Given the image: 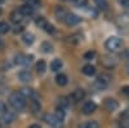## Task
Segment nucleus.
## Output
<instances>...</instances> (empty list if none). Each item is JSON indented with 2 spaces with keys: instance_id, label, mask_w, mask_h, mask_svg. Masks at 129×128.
<instances>
[{
  "instance_id": "11",
  "label": "nucleus",
  "mask_w": 129,
  "mask_h": 128,
  "mask_svg": "<svg viewBox=\"0 0 129 128\" xmlns=\"http://www.w3.org/2000/svg\"><path fill=\"white\" fill-rule=\"evenodd\" d=\"M18 79L21 82H23V83H28L32 80V75H31V72L27 71V70H22L19 74H18Z\"/></svg>"
},
{
  "instance_id": "2",
  "label": "nucleus",
  "mask_w": 129,
  "mask_h": 128,
  "mask_svg": "<svg viewBox=\"0 0 129 128\" xmlns=\"http://www.w3.org/2000/svg\"><path fill=\"white\" fill-rule=\"evenodd\" d=\"M121 44H123V41L119 39V38H116V36H111L106 41H105V47L107 50H110V52H116V50H119L121 48Z\"/></svg>"
},
{
  "instance_id": "39",
  "label": "nucleus",
  "mask_w": 129,
  "mask_h": 128,
  "mask_svg": "<svg viewBox=\"0 0 129 128\" xmlns=\"http://www.w3.org/2000/svg\"><path fill=\"white\" fill-rule=\"evenodd\" d=\"M0 14H2V9H0Z\"/></svg>"
},
{
  "instance_id": "12",
  "label": "nucleus",
  "mask_w": 129,
  "mask_h": 128,
  "mask_svg": "<svg viewBox=\"0 0 129 128\" xmlns=\"http://www.w3.org/2000/svg\"><path fill=\"white\" fill-rule=\"evenodd\" d=\"M22 18H23V16H22V13H21L18 9L13 10V12L10 13V21H12L13 23H19L21 21H22Z\"/></svg>"
},
{
  "instance_id": "40",
  "label": "nucleus",
  "mask_w": 129,
  "mask_h": 128,
  "mask_svg": "<svg viewBox=\"0 0 129 128\" xmlns=\"http://www.w3.org/2000/svg\"><path fill=\"white\" fill-rule=\"evenodd\" d=\"M62 2H67V0H62Z\"/></svg>"
},
{
  "instance_id": "34",
  "label": "nucleus",
  "mask_w": 129,
  "mask_h": 128,
  "mask_svg": "<svg viewBox=\"0 0 129 128\" xmlns=\"http://www.w3.org/2000/svg\"><path fill=\"white\" fill-rule=\"evenodd\" d=\"M7 111V108H5V104L0 101V113H5Z\"/></svg>"
},
{
  "instance_id": "27",
  "label": "nucleus",
  "mask_w": 129,
  "mask_h": 128,
  "mask_svg": "<svg viewBox=\"0 0 129 128\" xmlns=\"http://www.w3.org/2000/svg\"><path fill=\"white\" fill-rule=\"evenodd\" d=\"M95 57V52L94 50H89L87 53H84V58L85 60H93Z\"/></svg>"
},
{
  "instance_id": "15",
  "label": "nucleus",
  "mask_w": 129,
  "mask_h": 128,
  "mask_svg": "<svg viewBox=\"0 0 129 128\" xmlns=\"http://www.w3.org/2000/svg\"><path fill=\"white\" fill-rule=\"evenodd\" d=\"M83 74L84 75H88V76H93L94 74H95V67L93 65H85L83 66Z\"/></svg>"
},
{
  "instance_id": "6",
  "label": "nucleus",
  "mask_w": 129,
  "mask_h": 128,
  "mask_svg": "<svg viewBox=\"0 0 129 128\" xmlns=\"http://www.w3.org/2000/svg\"><path fill=\"white\" fill-rule=\"evenodd\" d=\"M64 22H66L67 26H75V25H78L80 22V17L74 14V13H69L66 19H64Z\"/></svg>"
},
{
  "instance_id": "8",
  "label": "nucleus",
  "mask_w": 129,
  "mask_h": 128,
  "mask_svg": "<svg viewBox=\"0 0 129 128\" xmlns=\"http://www.w3.org/2000/svg\"><path fill=\"white\" fill-rule=\"evenodd\" d=\"M54 13H56L57 19H58V21H62V22H64V19H66V17H67V14H69V12H67V10L64 9L63 7H57Z\"/></svg>"
},
{
  "instance_id": "38",
  "label": "nucleus",
  "mask_w": 129,
  "mask_h": 128,
  "mask_svg": "<svg viewBox=\"0 0 129 128\" xmlns=\"http://www.w3.org/2000/svg\"><path fill=\"white\" fill-rule=\"evenodd\" d=\"M126 57H128V60H129V50L126 52Z\"/></svg>"
},
{
  "instance_id": "25",
  "label": "nucleus",
  "mask_w": 129,
  "mask_h": 128,
  "mask_svg": "<svg viewBox=\"0 0 129 128\" xmlns=\"http://www.w3.org/2000/svg\"><path fill=\"white\" fill-rule=\"evenodd\" d=\"M9 25L7 22H0V34H7L9 31Z\"/></svg>"
},
{
  "instance_id": "36",
  "label": "nucleus",
  "mask_w": 129,
  "mask_h": 128,
  "mask_svg": "<svg viewBox=\"0 0 129 128\" xmlns=\"http://www.w3.org/2000/svg\"><path fill=\"white\" fill-rule=\"evenodd\" d=\"M23 30V27L22 26H18V27H16V30H14V33H21V31Z\"/></svg>"
},
{
  "instance_id": "24",
  "label": "nucleus",
  "mask_w": 129,
  "mask_h": 128,
  "mask_svg": "<svg viewBox=\"0 0 129 128\" xmlns=\"http://www.w3.org/2000/svg\"><path fill=\"white\" fill-rule=\"evenodd\" d=\"M94 3H95L97 7H98L100 9H102V10H105L107 8V2H106V0H94Z\"/></svg>"
},
{
  "instance_id": "1",
  "label": "nucleus",
  "mask_w": 129,
  "mask_h": 128,
  "mask_svg": "<svg viewBox=\"0 0 129 128\" xmlns=\"http://www.w3.org/2000/svg\"><path fill=\"white\" fill-rule=\"evenodd\" d=\"M9 104L12 105V108L17 111H21L25 109L26 106V98L22 96L21 92H13L9 97Z\"/></svg>"
},
{
  "instance_id": "32",
  "label": "nucleus",
  "mask_w": 129,
  "mask_h": 128,
  "mask_svg": "<svg viewBox=\"0 0 129 128\" xmlns=\"http://www.w3.org/2000/svg\"><path fill=\"white\" fill-rule=\"evenodd\" d=\"M119 3H120L124 8L129 9V0H119Z\"/></svg>"
},
{
  "instance_id": "22",
  "label": "nucleus",
  "mask_w": 129,
  "mask_h": 128,
  "mask_svg": "<svg viewBox=\"0 0 129 128\" xmlns=\"http://www.w3.org/2000/svg\"><path fill=\"white\" fill-rule=\"evenodd\" d=\"M107 85H109V83H106V82H103L101 79H97L95 83H94V87L97 89H105V88H107Z\"/></svg>"
},
{
  "instance_id": "28",
  "label": "nucleus",
  "mask_w": 129,
  "mask_h": 128,
  "mask_svg": "<svg viewBox=\"0 0 129 128\" xmlns=\"http://www.w3.org/2000/svg\"><path fill=\"white\" fill-rule=\"evenodd\" d=\"M72 3L75 5H78V7H84L85 4H87V0H72Z\"/></svg>"
},
{
  "instance_id": "23",
  "label": "nucleus",
  "mask_w": 129,
  "mask_h": 128,
  "mask_svg": "<svg viewBox=\"0 0 129 128\" xmlns=\"http://www.w3.org/2000/svg\"><path fill=\"white\" fill-rule=\"evenodd\" d=\"M35 22H36V25H38L39 27H41V29H45V26L48 25V22L45 21V18H44V17H38Z\"/></svg>"
},
{
  "instance_id": "37",
  "label": "nucleus",
  "mask_w": 129,
  "mask_h": 128,
  "mask_svg": "<svg viewBox=\"0 0 129 128\" xmlns=\"http://www.w3.org/2000/svg\"><path fill=\"white\" fill-rule=\"evenodd\" d=\"M30 128H41L39 124H32V125H30Z\"/></svg>"
},
{
  "instance_id": "3",
  "label": "nucleus",
  "mask_w": 129,
  "mask_h": 128,
  "mask_svg": "<svg viewBox=\"0 0 129 128\" xmlns=\"http://www.w3.org/2000/svg\"><path fill=\"white\" fill-rule=\"evenodd\" d=\"M44 120H45V123H48L49 125L56 127V128L62 127V122H63V120H61L59 118H57V116L53 115V114H45V115H44Z\"/></svg>"
},
{
  "instance_id": "31",
  "label": "nucleus",
  "mask_w": 129,
  "mask_h": 128,
  "mask_svg": "<svg viewBox=\"0 0 129 128\" xmlns=\"http://www.w3.org/2000/svg\"><path fill=\"white\" fill-rule=\"evenodd\" d=\"M25 2H26L28 5L32 7V5H38V4L40 3V0H25Z\"/></svg>"
},
{
  "instance_id": "16",
  "label": "nucleus",
  "mask_w": 129,
  "mask_h": 128,
  "mask_svg": "<svg viewBox=\"0 0 129 128\" xmlns=\"http://www.w3.org/2000/svg\"><path fill=\"white\" fill-rule=\"evenodd\" d=\"M70 106V101L67 97H59L58 100V109H62V110H66Z\"/></svg>"
},
{
  "instance_id": "19",
  "label": "nucleus",
  "mask_w": 129,
  "mask_h": 128,
  "mask_svg": "<svg viewBox=\"0 0 129 128\" xmlns=\"http://www.w3.org/2000/svg\"><path fill=\"white\" fill-rule=\"evenodd\" d=\"M56 83L58 85H61V87H63V85L67 84V76L64 75V74H58L56 76Z\"/></svg>"
},
{
  "instance_id": "17",
  "label": "nucleus",
  "mask_w": 129,
  "mask_h": 128,
  "mask_svg": "<svg viewBox=\"0 0 129 128\" xmlns=\"http://www.w3.org/2000/svg\"><path fill=\"white\" fill-rule=\"evenodd\" d=\"M19 92L22 93V96H23L25 98H26V97L34 98V97H35V94H36V93H35V91H34V89H31V88H22Z\"/></svg>"
},
{
  "instance_id": "21",
  "label": "nucleus",
  "mask_w": 129,
  "mask_h": 128,
  "mask_svg": "<svg viewBox=\"0 0 129 128\" xmlns=\"http://www.w3.org/2000/svg\"><path fill=\"white\" fill-rule=\"evenodd\" d=\"M45 70H47V63H45V61H39L38 63H36V71H38V74H44L45 72Z\"/></svg>"
},
{
  "instance_id": "20",
  "label": "nucleus",
  "mask_w": 129,
  "mask_h": 128,
  "mask_svg": "<svg viewBox=\"0 0 129 128\" xmlns=\"http://www.w3.org/2000/svg\"><path fill=\"white\" fill-rule=\"evenodd\" d=\"M62 65L63 63H62L61 60H53L52 63H50V69H52V71H58V70H61Z\"/></svg>"
},
{
  "instance_id": "35",
  "label": "nucleus",
  "mask_w": 129,
  "mask_h": 128,
  "mask_svg": "<svg viewBox=\"0 0 129 128\" xmlns=\"http://www.w3.org/2000/svg\"><path fill=\"white\" fill-rule=\"evenodd\" d=\"M123 118H129V108H128V109L123 113Z\"/></svg>"
},
{
  "instance_id": "29",
  "label": "nucleus",
  "mask_w": 129,
  "mask_h": 128,
  "mask_svg": "<svg viewBox=\"0 0 129 128\" xmlns=\"http://www.w3.org/2000/svg\"><path fill=\"white\" fill-rule=\"evenodd\" d=\"M56 116H57V118H59L61 120H63V118H64V110H62V109H57V114H56Z\"/></svg>"
},
{
  "instance_id": "26",
  "label": "nucleus",
  "mask_w": 129,
  "mask_h": 128,
  "mask_svg": "<svg viewBox=\"0 0 129 128\" xmlns=\"http://www.w3.org/2000/svg\"><path fill=\"white\" fill-rule=\"evenodd\" d=\"M41 49H43V52H45V53H50L53 47H52V44H49V43H43Z\"/></svg>"
},
{
  "instance_id": "9",
  "label": "nucleus",
  "mask_w": 129,
  "mask_h": 128,
  "mask_svg": "<svg viewBox=\"0 0 129 128\" xmlns=\"http://www.w3.org/2000/svg\"><path fill=\"white\" fill-rule=\"evenodd\" d=\"M117 101L114 98H106L105 100V108L109 110V111H115L117 109Z\"/></svg>"
},
{
  "instance_id": "13",
  "label": "nucleus",
  "mask_w": 129,
  "mask_h": 128,
  "mask_svg": "<svg viewBox=\"0 0 129 128\" xmlns=\"http://www.w3.org/2000/svg\"><path fill=\"white\" fill-rule=\"evenodd\" d=\"M18 10L22 13L23 17H25V16H31L32 13H34V8H32L31 5H28V4H25V5H22V7H19Z\"/></svg>"
},
{
  "instance_id": "30",
  "label": "nucleus",
  "mask_w": 129,
  "mask_h": 128,
  "mask_svg": "<svg viewBox=\"0 0 129 128\" xmlns=\"http://www.w3.org/2000/svg\"><path fill=\"white\" fill-rule=\"evenodd\" d=\"M44 30L47 31V33H49V34H54V33H56V30H54V27H53L52 25H49V23H48V25L45 26V29H44Z\"/></svg>"
},
{
  "instance_id": "42",
  "label": "nucleus",
  "mask_w": 129,
  "mask_h": 128,
  "mask_svg": "<svg viewBox=\"0 0 129 128\" xmlns=\"http://www.w3.org/2000/svg\"><path fill=\"white\" fill-rule=\"evenodd\" d=\"M128 128H129V123H128Z\"/></svg>"
},
{
  "instance_id": "41",
  "label": "nucleus",
  "mask_w": 129,
  "mask_h": 128,
  "mask_svg": "<svg viewBox=\"0 0 129 128\" xmlns=\"http://www.w3.org/2000/svg\"><path fill=\"white\" fill-rule=\"evenodd\" d=\"M128 74H129V69H128Z\"/></svg>"
},
{
  "instance_id": "33",
  "label": "nucleus",
  "mask_w": 129,
  "mask_h": 128,
  "mask_svg": "<svg viewBox=\"0 0 129 128\" xmlns=\"http://www.w3.org/2000/svg\"><path fill=\"white\" fill-rule=\"evenodd\" d=\"M121 92H123V93L126 96V97H129V85H125V87H123Z\"/></svg>"
},
{
  "instance_id": "4",
  "label": "nucleus",
  "mask_w": 129,
  "mask_h": 128,
  "mask_svg": "<svg viewBox=\"0 0 129 128\" xmlns=\"http://www.w3.org/2000/svg\"><path fill=\"white\" fill-rule=\"evenodd\" d=\"M84 97H85V92H84V89L79 88V89H75V91L71 93V96H70L69 98H71L72 102H79V101H81Z\"/></svg>"
},
{
  "instance_id": "5",
  "label": "nucleus",
  "mask_w": 129,
  "mask_h": 128,
  "mask_svg": "<svg viewBox=\"0 0 129 128\" xmlns=\"http://www.w3.org/2000/svg\"><path fill=\"white\" fill-rule=\"evenodd\" d=\"M95 109H97V105H95L93 101H87V102L83 105V113H84L85 115H89V114L94 113Z\"/></svg>"
},
{
  "instance_id": "10",
  "label": "nucleus",
  "mask_w": 129,
  "mask_h": 128,
  "mask_svg": "<svg viewBox=\"0 0 129 128\" xmlns=\"http://www.w3.org/2000/svg\"><path fill=\"white\" fill-rule=\"evenodd\" d=\"M2 120L5 123V124H10V123H13L16 120V114L13 111H5L3 113V118Z\"/></svg>"
},
{
  "instance_id": "18",
  "label": "nucleus",
  "mask_w": 129,
  "mask_h": 128,
  "mask_svg": "<svg viewBox=\"0 0 129 128\" xmlns=\"http://www.w3.org/2000/svg\"><path fill=\"white\" fill-rule=\"evenodd\" d=\"M22 40H23L25 44L31 45L32 43H34V40H35V36L32 35L31 33H25V34H23V36H22Z\"/></svg>"
},
{
  "instance_id": "7",
  "label": "nucleus",
  "mask_w": 129,
  "mask_h": 128,
  "mask_svg": "<svg viewBox=\"0 0 129 128\" xmlns=\"http://www.w3.org/2000/svg\"><path fill=\"white\" fill-rule=\"evenodd\" d=\"M101 62H102V65L105 67H107V69H111V67H114L116 65V60L114 57H111V56H103Z\"/></svg>"
},
{
  "instance_id": "14",
  "label": "nucleus",
  "mask_w": 129,
  "mask_h": 128,
  "mask_svg": "<svg viewBox=\"0 0 129 128\" xmlns=\"http://www.w3.org/2000/svg\"><path fill=\"white\" fill-rule=\"evenodd\" d=\"M30 109L32 113H39L41 110V105L36 98H31L30 100Z\"/></svg>"
}]
</instances>
